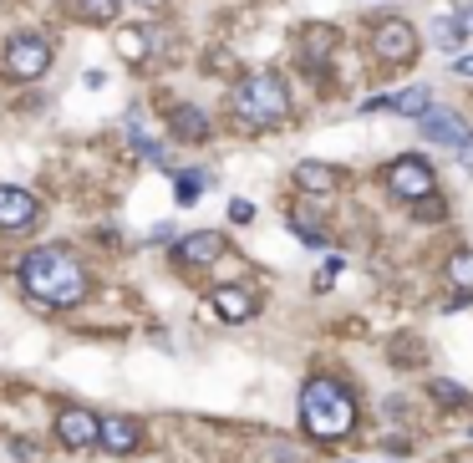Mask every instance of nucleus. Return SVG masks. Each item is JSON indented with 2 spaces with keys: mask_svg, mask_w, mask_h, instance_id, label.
Returning <instances> with one entry per match:
<instances>
[{
  "mask_svg": "<svg viewBox=\"0 0 473 463\" xmlns=\"http://www.w3.org/2000/svg\"><path fill=\"white\" fill-rule=\"evenodd\" d=\"M387 183H392V193L397 199H428L433 193V163L428 158H418V153H402V158H392V168H387Z\"/></svg>",
  "mask_w": 473,
  "mask_h": 463,
  "instance_id": "39448f33",
  "label": "nucleus"
},
{
  "mask_svg": "<svg viewBox=\"0 0 473 463\" xmlns=\"http://www.w3.org/2000/svg\"><path fill=\"white\" fill-rule=\"evenodd\" d=\"M336 275H341V255H331V260H326V271H320V291H326V285H331Z\"/></svg>",
  "mask_w": 473,
  "mask_h": 463,
  "instance_id": "393cba45",
  "label": "nucleus"
},
{
  "mask_svg": "<svg viewBox=\"0 0 473 463\" xmlns=\"http://www.w3.org/2000/svg\"><path fill=\"white\" fill-rule=\"evenodd\" d=\"M433 107V87H402L392 97V113H402V117H422Z\"/></svg>",
  "mask_w": 473,
  "mask_h": 463,
  "instance_id": "2eb2a0df",
  "label": "nucleus"
},
{
  "mask_svg": "<svg viewBox=\"0 0 473 463\" xmlns=\"http://www.w3.org/2000/svg\"><path fill=\"white\" fill-rule=\"evenodd\" d=\"M255 306H260V300H255L250 285H219V291H214V310L224 316V321H250Z\"/></svg>",
  "mask_w": 473,
  "mask_h": 463,
  "instance_id": "f8f14e48",
  "label": "nucleus"
},
{
  "mask_svg": "<svg viewBox=\"0 0 473 463\" xmlns=\"http://www.w3.org/2000/svg\"><path fill=\"white\" fill-rule=\"evenodd\" d=\"M458 158H463V163H468V173H473V138H468V143H463V148H458Z\"/></svg>",
  "mask_w": 473,
  "mask_h": 463,
  "instance_id": "bb28decb",
  "label": "nucleus"
},
{
  "mask_svg": "<svg viewBox=\"0 0 473 463\" xmlns=\"http://www.w3.org/2000/svg\"><path fill=\"white\" fill-rule=\"evenodd\" d=\"M56 438H62V448H72V453L97 448V438H103V423H97L87 408H66L62 418H56Z\"/></svg>",
  "mask_w": 473,
  "mask_h": 463,
  "instance_id": "6e6552de",
  "label": "nucleus"
},
{
  "mask_svg": "<svg viewBox=\"0 0 473 463\" xmlns=\"http://www.w3.org/2000/svg\"><path fill=\"white\" fill-rule=\"evenodd\" d=\"M46 66H52V41L46 36H11L5 41V72H11L15 82L46 77Z\"/></svg>",
  "mask_w": 473,
  "mask_h": 463,
  "instance_id": "20e7f679",
  "label": "nucleus"
},
{
  "mask_svg": "<svg viewBox=\"0 0 473 463\" xmlns=\"http://www.w3.org/2000/svg\"><path fill=\"white\" fill-rule=\"evenodd\" d=\"M448 281L458 285V291H473V250H458V255L448 260Z\"/></svg>",
  "mask_w": 473,
  "mask_h": 463,
  "instance_id": "a211bd4d",
  "label": "nucleus"
},
{
  "mask_svg": "<svg viewBox=\"0 0 473 463\" xmlns=\"http://www.w3.org/2000/svg\"><path fill=\"white\" fill-rule=\"evenodd\" d=\"M168 128H173V138L204 143L209 138V117L199 113V107H173V113H168Z\"/></svg>",
  "mask_w": 473,
  "mask_h": 463,
  "instance_id": "ddd939ff",
  "label": "nucleus"
},
{
  "mask_svg": "<svg viewBox=\"0 0 473 463\" xmlns=\"http://www.w3.org/2000/svg\"><path fill=\"white\" fill-rule=\"evenodd\" d=\"M230 113L244 133H265L275 128L285 113H291V97H285V82L275 72H250L240 87L230 92Z\"/></svg>",
  "mask_w": 473,
  "mask_h": 463,
  "instance_id": "7ed1b4c3",
  "label": "nucleus"
},
{
  "mask_svg": "<svg viewBox=\"0 0 473 463\" xmlns=\"http://www.w3.org/2000/svg\"><path fill=\"white\" fill-rule=\"evenodd\" d=\"M66 5H72V11L82 15V21H97V26L117 15V0H66Z\"/></svg>",
  "mask_w": 473,
  "mask_h": 463,
  "instance_id": "f3484780",
  "label": "nucleus"
},
{
  "mask_svg": "<svg viewBox=\"0 0 473 463\" xmlns=\"http://www.w3.org/2000/svg\"><path fill=\"white\" fill-rule=\"evenodd\" d=\"M453 66H458V77H473V56H458Z\"/></svg>",
  "mask_w": 473,
  "mask_h": 463,
  "instance_id": "a878e982",
  "label": "nucleus"
},
{
  "mask_svg": "<svg viewBox=\"0 0 473 463\" xmlns=\"http://www.w3.org/2000/svg\"><path fill=\"white\" fill-rule=\"evenodd\" d=\"M418 123H422V138L438 143V148H453V153H458L463 143L473 138V128L463 123L458 113H453V107H428V113L418 117Z\"/></svg>",
  "mask_w": 473,
  "mask_h": 463,
  "instance_id": "0eeeda50",
  "label": "nucleus"
},
{
  "mask_svg": "<svg viewBox=\"0 0 473 463\" xmlns=\"http://www.w3.org/2000/svg\"><path fill=\"white\" fill-rule=\"evenodd\" d=\"M458 15H448V21H438L433 26V41H438V52H458Z\"/></svg>",
  "mask_w": 473,
  "mask_h": 463,
  "instance_id": "aec40b11",
  "label": "nucleus"
},
{
  "mask_svg": "<svg viewBox=\"0 0 473 463\" xmlns=\"http://www.w3.org/2000/svg\"><path fill=\"white\" fill-rule=\"evenodd\" d=\"M301 423L310 438H341L357 423V398L336 377H310L301 387Z\"/></svg>",
  "mask_w": 473,
  "mask_h": 463,
  "instance_id": "f03ea898",
  "label": "nucleus"
},
{
  "mask_svg": "<svg viewBox=\"0 0 473 463\" xmlns=\"http://www.w3.org/2000/svg\"><path fill=\"white\" fill-rule=\"evenodd\" d=\"M291 230H295V234H301V240H306V245H310V250H326V234H320V230H310V224H301V219H295Z\"/></svg>",
  "mask_w": 473,
  "mask_h": 463,
  "instance_id": "5701e85b",
  "label": "nucleus"
},
{
  "mask_svg": "<svg viewBox=\"0 0 473 463\" xmlns=\"http://www.w3.org/2000/svg\"><path fill=\"white\" fill-rule=\"evenodd\" d=\"M433 398L438 402H448V408H468V392H463V387L458 382H448V377H433Z\"/></svg>",
  "mask_w": 473,
  "mask_h": 463,
  "instance_id": "6ab92c4d",
  "label": "nucleus"
},
{
  "mask_svg": "<svg viewBox=\"0 0 473 463\" xmlns=\"http://www.w3.org/2000/svg\"><path fill=\"white\" fill-rule=\"evenodd\" d=\"M107 453H138L143 443V428L133 423L128 412H113V418H103V438H97Z\"/></svg>",
  "mask_w": 473,
  "mask_h": 463,
  "instance_id": "9b49d317",
  "label": "nucleus"
},
{
  "mask_svg": "<svg viewBox=\"0 0 473 463\" xmlns=\"http://www.w3.org/2000/svg\"><path fill=\"white\" fill-rule=\"evenodd\" d=\"M173 193H179V204H193V199L204 193V173H179V179H173Z\"/></svg>",
  "mask_w": 473,
  "mask_h": 463,
  "instance_id": "412c9836",
  "label": "nucleus"
},
{
  "mask_svg": "<svg viewBox=\"0 0 473 463\" xmlns=\"http://www.w3.org/2000/svg\"><path fill=\"white\" fill-rule=\"evenodd\" d=\"M295 183H301L306 193H331L336 189V173L326 163H310V158H306V163L295 168Z\"/></svg>",
  "mask_w": 473,
  "mask_h": 463,
  "instance_id": "4468645a",
  "label": "nucleus"
},
{
  "mask_svg": "<svg viewBox=\"0 0 473 463\" xmlns=\"http://www.w3.org/2000/svg\"><path fill=\"white\" fill-rule=\"evenodd\" d=\"M230 219L234 224H250V219H255V204H250V199H230Z\"/></svg>",
  "mask_w": 473,
  "mask_h": 463,
  "instance_id": "b1692460",
  "label": "nucleus"
},
{
  "mask_svg": "<svg viewBox=\"0 0 473 463\" xmlns=\"http://www.w3.org/2000/svg\"><path fill=\"white\" fill-rule=\"evenodd\" d=\"M224 250H230V240H224L219 230H199V234H183V240H179V260H183V265H214Z\"/></svg>",
  "mask_w": 473,
  "mask_h": 463,
  "instance_id": "9d476101",
  "label": "nucleus"
},
{
  "mask_svg": "<svg viewBox=\"0 0 473 463\" xmlns=\"http://www.w3.org/2000/svg\"><path fill=\"white\" fill-rule=\"evenodd\" d=\"M117 46H123V56H128V62H143V52H148V46H143V31H123V36H117Z\"/></svg>",
  "mask_w": 473,
  "mask_h": 463,
  "instance_id": "4be33fe9",
  "label": "nucleus"
},
{
  "mask_svg": "<svg viewBox=\"0 0 473 463\" xmlns=\"http://www.w3.org/2000/svg\"><path fill=\"white\" fill-rule=\"evenodd\" d=\"M371 52H377V62L408 66L412 56H418V31H412V21H402V15L382 21V26H377V36H371Z\"/></svg>",
  "mask_w": 473,
  "mask_h": 463,
  "instance_id": "423d86ee",
  "label": "nucleus"
},
{
  "mask_svg": "<svg viewBox=\"0 0 473 463\" xmlns=\"http://www.w3.org/2000/svg\"><path fill=\"white\" fill-rule=\"evenodd\" d=\"M331 31L326 26H316V31H306V66H326V56H331Z\"/></svg>",
  "mask_w": 473,
  "mask_h": 463,
  "instance_id": "dca6fc26",
  "label": "nucleus"
},
{
  "mask_svg": "<svg viewBox=\"0 0 473 463\" xmlns=\"http://www.w3.org/2000/svg\"><path fill=\"white\" fill-rule=\"evenodd\" d=\"M21 285H26L31 300L66 310L87 296V271H82V260L66 255V250H31V255L21 260Z\"/></svg>",
  "mask_w": 473,
  "mask_h": 463,
  "instance_id": "f257e3e1",
  "label": "nucleus"
},
{
  "mask_svg": "<svg viewBox=\"0 0 473 463\" xmlns=\"http://www.w3.org/2000/svg\"><path fill=\"white\" fill-rule=\"evenodd\" d=\"M36 219H41L36 193L11 189V183H0V230H31Z\"/></svg>",
  "mask_w": 473,
  "mask_h": 463,
  "instance_id": "1a4fd4ad",
  "label": "nucleus"
}]
</instances>
